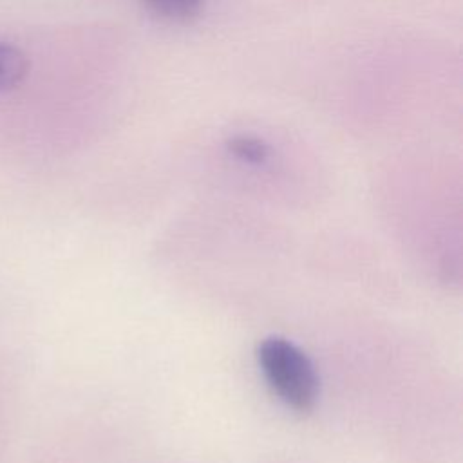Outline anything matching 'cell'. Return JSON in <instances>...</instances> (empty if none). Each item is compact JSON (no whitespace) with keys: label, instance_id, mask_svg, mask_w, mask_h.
Returning a JSON list of instances; mask_svg holds the SVG:
<instances>
[{"label":"cell","instance_id":"1","mask_svg":"<svg viewBox=\"0 0 463 463\" xmlns=\"http://www.w3.org/2000/svg\"><path fill=\"white\" fill-rule=\"evenodd\" d=\"M257 360L280 402L297 412L313 411L318 400V376L300 347L286 338L269 336L259 344Z\"/></svg>","mask_w":463,"mask_h":463},{"label":"cell","instance_id":"2","mask_svg":"<svg viewBox=\"0 0 463 463\" xmlns=\"http://www.w3.org/2000/svg\"><path fill=\"white\" fill-rule=\"evenodd\" d=\"M29 72V60L22 49L0 42V92L16 89Z\"/></svg>","mask_w":463,"mask_h":463},{"label":"cell","instance_id":"3","mask_svg":"<svg viewBox=\"0 0 463 463\" xmlns=\"http://www.w3.org/2000/svg\"><path fill=\"white\" fill-rule=\"evenodd\" d=\"M226 150L235 159H239L246 165H253V166L264 165L271 156L269 145L253 134H235V136L228 137Z\"/></svg>","mask_w":463,"mask_h":463},{"label":"cell","instance_id":"4","mask_svg":"<svg viewBox=\"0 0 463 463\" xmlns=\"http://www.w3.org/2000/svg\"><path fill=\"white\" fill-rule=\"evenodd\" d=\"M145 7L170 22H190L199 16L204 0H141Z\"/></svg>","mask_w":463,"mask_h":463}]
</instances>
